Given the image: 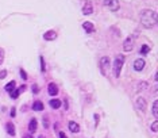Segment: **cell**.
I'll list each match as a JSON object with an SVG mask.
<instances>
[{"label":"cell","mask_w":158,"mask_h":138,"mask_svg":"<svg viewBox=\"0 0 158 138\" xmlns=\"http://www.w3.org/2000/svg\"><path fill=\"white\" fill-rule=\"evenodd\" d=\"M139 19L145 29H153V27L157 25L158 16L154 10H142L139 14Z\"/></svg>","instance_id":"1"},{"label":"cell","mask_w":158,"mask_h":138,"mask_svg":"<svg viewBox=\"0 0 158 138\" xmlns=\"http://www.w3.org/2000/svg\"><path fill=\"white\" fill-rule=\"evenodd\" d=\"M123 64H124V56H123V54H118V57H116L115 61H114V67H112V68H114L115 77H119V76H120Z\"/></svg>","instance_id":"2"},{"label":"cell","mask_w":158,"mask_h":138,"mask_svg":"<svg viewBox=\"0 0 158 138\" xmlns=\"http://www.w3.org/2000/svg\"><path fill=\"white\" fill-rule=\"evenodd\" d=\"M111 60L109 57H101L100 58V71H101V75L103 76H107L111 71Z\"/></svg>","instance_id":"3"},{"label":"cell","mask_w":158,"mask_h":138,"mask_svg":"<svg viewBox=\"0 0 158 138\" xmlns=\"http://www.w3.org/2000/svg\"><path fill=\"white\" fill-rule=\"evenodd\" d=\"M135 107H136V110H140L142 112H145L146 108H147V103L145 100V98L138 96V98L135 99Z\"/></svg>","instance_id":"4"},{"label":"cell","mask_w":158,"mask_h":138,"mask_svg":"<svg viewBox=\"0 0 158 138\" xmlns=\"http://www.w3.org/2000/svg\"><path fill=\"white\" fill-rule=\"evenodd\" d=\"M104 6L105 7H108L109 10H111L112 12H115V11H118L119 10V0H104Z\"/></svg>","instance_id":"5"},{"label":"cell","mask_w":158,"mask_h":138,"mask_svg":"<svg viewBox=\"0 0 158 138\" xmlns=\"http://www.w3.org/2000/svg\"><path fill=\"white\" fill-rule=\"evenodd\" d=\"M145 60L143 58H136L135 61H134V71H136V72H140V71H143V68H145Z\"/></svg>","instance_id":"6"},{"label":"cell","mask_w":158,"mask_h":138,"mask_svg":"<svg viewBox=\"0 0 158 138\" xmlns=\"http://www.w3.org/2000/svg\"><path fill=\"white\" fill-rule=\"evenodd\" d=\"M93 12V6H92L91 2H85V4L82 6V14L84 15H91Z\"/></svg>","instance_id":"7"},{"label":"cell","mask_w":158,"mask_h":138,"mask_svg":"<svg viewBox=\"0 0 158 138\" xmlns=\"http://www.w3.org/2000/svg\"><path fill=\"white\" fill-rule=\"evenodd\" d=\"M57 38V33L54 31V30H49V31H46L43 34V39L45 41H54Z\"/></svg>","instance_id":"8"},{"label":"cell","mask_w":158,"mask_h":138,"mask_svg":"<svg viewBox=\"0 0 158 138\" xmlns=\"http://www.w3.org/2000/svg\"><path fill=\"white\" fill-rule=\"evenodd\" d=\"M132 38H126L124 39V43H123V50L124 51H131L132 50Z\"/></svg>","instance_id":"9"},{"label":"cell","mask_w":158,"mask_h":138,"mask_svg":"<svg viewBox=\"0 0 158 138\" xmlns=\"http://www.w3.org/2000/svg\"><path fill=\"white\" fill-rule=\"evenodd\" d=\"M47 91H49V95L50 96L58 95V87L54 84V83H49V85H47Z\"/></svg>","instance_id":"10"},{"label":"cell","mask_w":158,"mask_h":138,"mask_svg":"<svg viewBox=\"0 0 158 138\" xmlns=\"http://www.w3.org/2000/svg\"><path fill=\"white\" fill-rule=\"evenodd\" d=\"M68 127H69V130L72 133H80V125L76 123L74 120H70V122L68 123Z\"/></svg>","instance_id":"11"},{"label":"cell","mask_w":158,"mask_h":138,"mask_svg":"<svg viewBox=\"0 0 158 138\" xmlns=\"http://www.w3.org/2000/svg\"><path fill=\"white\" fill-rule=\"evenodd\" d=\"M6 132L10 134L11 137H14L16 134V132H15V126H14V123L12 122H7L6 123Z\"/></svg>","instance_id":"12"},{"label":"cell","mask_w":158,"mask_h":138,"mask_svg":"<svg viewBox=\"0 0 158 138\" xmlns=\"http://www.w3.org/2000/svg\"><path fill=\"white\" fill-rule=\"evenodd\" d=\"M82 27H84V30L88 34H91V33L95 31V26H93V23H92V22H84V23H82Z\"/></svg>","instance_id":"13"},{"label":"cell","mask_w":158,"mask_h":138,"mask_svg":"<svg viewBox=\"0 0 158 138\" xmlns=\"http://www.w3.org/2000/svg\"><path fill=\"white\" fill-rule=\"evenodd\" d=\"M37 127H38V122H37L35 118H33L31 120H30V123H29V132L31 134L35 133L37 132Z\"/></svg>","instance_id":"14"},{"label":"cell","mask_w":158,"mask_h":138,"mask_svg":"<svg viewBox=\"0 0 158 138\" xmlns=\"http://www.w3.org/2000/svg\"><path fill=\"white\" fill-rule=\"evenodd\" d=\"M49 104H50L51 108H60V107L62 106V102H61V100H58V99H51Z\"/></svg>","instance_id":"15"},{"label":"cell","mask_w":158,"mask_h":138,"mask_svg":"<svg viewBox=\"0 0 158 138\" xmlns=\"http://www.w3.org/2000/svg\"><path fill=\"white\" fill-rule=\"evenodd\" d=\"M33 110L34 111H41V110H43V103L41 100H35L33 103Z\"/></svg>","instance_id":"16"},{"label":"cell","mask_w":158,"mask_h":138,"mask_svg":"<svg viewBox=\"0 0 158 138\" xmlns=\"http://www.w3.org/2000/svg\"><path fill=\"white\" fill-rule=\"evenodd\" d=\"M15 85H16V83L15 81H10L8 83V84H6V87H4V89H6V91L7 92H10V94H11V92L14 91V89H15Z\"/></svg>","instance_id":"17"},{"label":"cell","mask_w":158,"mask_h":138,"mask_svg":"<svg viewBox=\"0 0 158 138\" xmlns=\"http://www.w3.org/2000/svg\"><path fill=\"white\" fill-rule=\"evenodd\" d=\"M153 115L156 119H158V100L153 103Z\"/></svg>","instance_id":"18"},{"label":"cell","mask_w":158,"mask_h":138,"mask_svg":"<svg viewBox=\"0 0 158 138\" xmlns=\"http://www.w3.org/2000/svg\"><path fill=\"white\" fill-rule=\"evenodd\" d=\"M149 51H150V46H149V45H143L142 49H140V54H142V56H145V54H147Z\"/></svg>","instance_id":"19"},{"label":"cell","mask_w":158,"mask_h":138,"mask_svg":"<svg viewBox=\"0 0 158 138\" xmlns=\"http://www.w3.org/2000/svg\"><path fill=\"white\" fill-rule=\"evenodd\" d=\"M19 94H20L19 88H15V89H14V91L11 92V98H12V99H16V98L19 96Z\"/></svg>","instance_id":"20"},{"label":"cell","mask_w":158,"mask_h":138,"mask_svg":"<svg viewBox=\"0 0 158 138\" xmlns=\"http://www.w3.org/2000/svg\"><path fill=\"white\" fill-rule=\"evenodd\" d=\"M152 132H154V133H157L158 132V120H154V122L152 123Z\"/></svg>","instance_id":"21"},{"label":"cell","mask_w":158,"mask_h":138,"mask_svg":"<svg viewBox=\"0 0 158 138\" xmlns=\"http://www.w3.org/2000/svg\"><path fill=\"white\" fill-rule=\"evenodd\" d=\"M4 63V49L0 47V65Z\"/></svg>","instance_id":"22"},{"label":"cell","mask_w":158,"mask_h":138,"mask_svg":"<svg viewBox=\"0 0 158 138\" xmlns=\"http://www.w3.org/2000/svg\"><path fill=\"white\" fill-rule=\"evenodd\" d=\"M39 60H41V71H42V72H46V67H45V60H43V57L41 56Z\"/></svg>","instance_id":"23"},{"label":"cell","mask_w":158,"mask_h":138,"mask_svg":"<svg viewBox=\"0 0 158 138\" xmlns=\"http://www.w3.org/2000/svg\"><path fill=\"white\" fill-rule=\"evenodd\" d=\"M7 76V71L6 69H3V71H0V80H3V79H4Z\"/></svg>","instance_id":"24"},{"label":"cell","mask_w":158,"mask_h":138,"mask_svg":"<svg viewBox=\"0 0 158 138\" xmlns=\"http://www.w3.org/2000/svg\"><path fill=\"white\" fill-rule=\"evenodd\" d=\"M20 75H22V79H25V80L27 79V73H26V71L23 68H20Z\"/></svg>","instance_id":"25"},{"label":"cell","mask_w":158,"mask_h":138,"mask_svg":"<svg viewBox=\"0 0 158 138\" xmlns=\"http://www.w3.org/2000/svg\"><path fill=\"white\" fill-rule=\"evenodd\" d=\"M147 88V83H139V89H146Z\"/></svg>","instance_id":"26"},{"label":"cell","mask_w":158,"mask_h":138,"mask_svg":"<svg viewBox=\"0 0 158 138\" xmlns=\"http://www.w3.org/2000/svg\"><path fill=\"white\" fill-rule=\"evenodd\" d=\"M33 92H34V94H38V92H39V88H38V85H37V84L33 85Z\"/></svg>","instance_id":"27"},{"label":"cell","mask_w":158,"mask_h":138,"mask_svg":"<svg viewBox=\"0 0 158 138\" xmlns=\"http://www.w3.org/2000/svg\"><path fill=\"white\" fill-rule=\"evenodd\" d=\"M58 136H60V138H68V136L64 132H60V133H58Z\"/></svg>","instance_id":"28"},{"label":"cell","mask_w":158,"mask_h":138,"mask_svg":"<svg viewBox=\"0 0 158 138\" xmlns=\"http://www.w3.org/2000/svg\"><path fill=\"white\" fill-rule=\"evenodd\" d=\"M11 116H15V108L11 110Z\"/></svg>","instance_id":"29"},{"label":"cell","mask_w":158,"mask_h":138,"mask_svg":"<svg viewBox=\"0 0 158 138\" xmlns=\"http://www.w3.org/2000/svg\"><path fill=\"white\" fill-rule=\"evenodd\" d=\"M23 138H33V137L30 136V134H26V136H23Z\"/></svg>","instance_id":"30"}]
</instances>
